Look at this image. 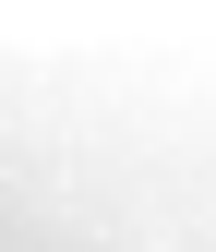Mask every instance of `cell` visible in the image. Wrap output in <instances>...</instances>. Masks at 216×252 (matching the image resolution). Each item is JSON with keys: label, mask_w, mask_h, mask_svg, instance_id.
I'll use <instances>...</instances> for the list:
<instances>
[{"label": "cell", "mask_w": 216, "mask_h": 252, "mask_svg": "<svg viewBox=\"0 0 216 252\" xmlns=\"http://www.w3.org/2000/svg\"><path fill=\"white\" fill-rule=\"evenodd\" d=\"M0 252H216V144L0 96Z\"/></svg>", "instance_id": "obj_1"}]
</instances>
